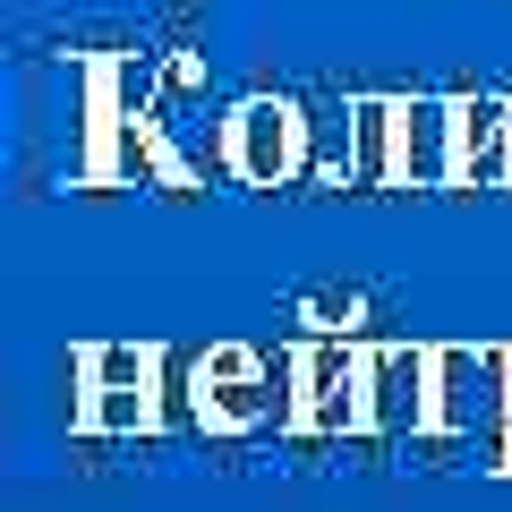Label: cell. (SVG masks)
<instances>
[{
  "mask_svg": "<svg viewBox=\"0 0 512 512\" xmlns=\"http://www.w3.org/2000/svg\"><path fill=\"white\" fill-rule=\"evenodd\" d=\"M222 171L248 188H291L308 180V103L291 94H248L222 111Z\"/></svg>",
  "mask_w": 512,
  "mask_h": 512,
  "instance_id": "obj_1",
  "label": "cell"
},
{
  "mask_svg": "<svg viewBox=\"0 0 512 512\" xmlns=\"http://www.w3.org/2000/svg\"><path fill=\"white\" fill-rule=\"evenodd\" d=\"M402 188H461L453 94H402Z\"/></svg>",
  "mask_w": 512,
  "mask_h": 512,
  "instance_id": "obj_2",
  "label": "cell"
},
{
  "mask_svg": "<svg viewBox=\"0 0 512 512\" xmlns=\"http://www.w3.org/2000/svg\"><path fill=\"white\" fill-rule=\"evenodd\" d=\"M461 188H512V94H453Z\"/></svg>",
  "mask_w": 512,
  "mask_h": 512,
  "instance_id": "obj_3",
  "label": "cell"
},
{
  "mask_svg": "<svg viewBox=\"0 0 512 512\" xmlns=\"http://www.w3.org/2000/svg\"><path fill=\"white\" fill-rule=\"evenodd\" d=\"M359 111V188H402V94H350Z\"/></svg>",
  "mask_w": 512,
  "mask_h": 512,
  "instance_id": "obj_4",
  "label": "cell"
},
{
  "mask_svg": "<svg viewBox=\"0 0 512 512\" xmlns=\"http://www.w3.org/2000/svg\"><path fill=\"white\" fill-rule=\"evenodd\" d=\"M359 384H367V367H359V350H308V410L316 419H359Z\"/></svg>",
  "mask_w": 512,
  "mask_h": 512,
  "instance_id": "obj_5",
  "label": "cell"
},
{
  "mask_svg": "<svg viewBox=\"0 0 512 512\" xmlns=\"http://www.w3.org/2000/svg\"><path fill=\"white\" fill-rule=\"evenodd\" d=\"M436 384H444V419H478V410H487V359H478V350H444L436 359Z\"/></svg>",
  "mask_w": 512,
  "mask_h": 512,
  "instance_id": "obj_6",
  "label": "cell"
},
{
  "mask_svg": "<svg viewBox=\"0 0 512 512\" xmlns=\"http://www.w3.org/2000/svg\"><path fill=\"white\" fill-rule=\"evenodd\" d=\"M376 393H384V410H410V419H419L427 359H419V350H393V359H376Z\"/></svg>",
  "mask_w": 512,
  "mask_h": 512,
  "instance_id": "obj_7",
  "label": "cell"
}]
</instances>
